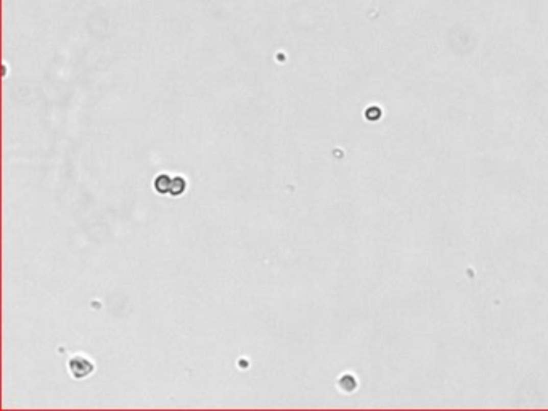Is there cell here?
I'll use <instances>...</instances> for the list:
<instances>
[{"mask_svg":"<svg viewBox=\"0 0 548 411\" xmlns=\"http://www.w3.org/2000/svg\"><path fill=\"white\" fill-rule=\"evenodd\" d=\"M171 186H172V180L169 179L168 175H159L158 179L155 180V188H156V191H159L161 195L168 193V191L171 193Z\"/></svg>","mask_w":548,"mask_h":411,"instance_id":"cell-2","label":"cell"},{"mask_svg":"<svg viewBox=\"0 0 548 411\" xmlns=\"http://www.w3.org/2000/svg\"><path fill=\"white\" fill-rule=\"evenodd\" d=\"M69 370H71L73 376L84 377L92 371V365L89 363V360H85L82 357H74L69 361Z\"/></svg>","mask_w":548,"mask_h":411,"instance_id":"cell-1","label":"cell"},{"mask_svg":"<svg viewBox=\"0 0 548 411\" xmlns=\"http://www.w3.org/2000/svg\"><path fill=\"white\" fill-rule=\"evenodd\" d=\"M183 188H185V182H183V179H179V177H177V179H174V180H172L171 195H174V196L180 195V193L183 191Z\"/></svg>","mask_w":548,"mask_h":411,"instance_id":"cell-3","label":"cell"}]
</instances>
